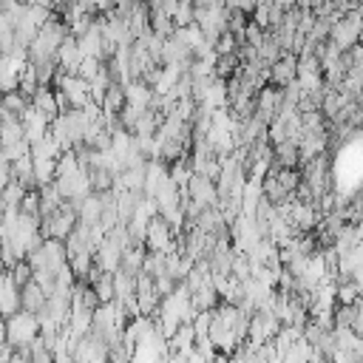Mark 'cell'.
<instances>
[{
    "mask_svg": "<svg viewBox=\"0 0 363 363\" xmlns=\"http://www.w3.org/2000/svg\"><path fill=\"white\" fill-rule=\"evenodd\" d=\"M6 340L17 352L28 349L34 340H40V318L31 312H23V309L14 312L11 318H6Z\"/></svg>",
    "mask_w": 363,
    "mask_h": 363,
    "instance_id": "6da1fadb",
    "label": "cell"
},
{
    "mask_svg": "<svg viewBox=\"0 0 363 363\" xmlns=\"http://www.w3.org/2000/svg\"><path fill=\"white\" fill-rule=\"evenodd\" d=\"M360 31H363V14L360 9L357 11H349V14H340L337 23L332 26L329 31V40L340 48V51H352L357 43H360Z\"/></svg>",
    "mask_w": 363,
    "mask_h": 363,
    "instance_id": "7a4b0ae2",
    "label": "cell"
},
{
    "mask_svg": "<svg viewBox=\"0 0 363 363\" xmlns=\"http://www.w3.org/2000/svg\"><path fill=\"white\" fill-rule=\"evenodd\" d=\"M145 250L147 252H162V255L179 252V247H176V230L162 216L150 218V224L145 230Z\"/></svg>",
    "mask_w": 363,
    "mask_h": 363,
    "instance_id": "3957f363",
    "label": "cell"
},
{
    "mask_svg": "<svg viewBox=\"0 0 363 363\" xmlns=\"http://www.w3.org/2000/svg\"><path fill=\"white\" fill-rule=\"evenodd\" d=\"M227 20H230V9L227 6H213V9H196V26L201 28L204 40L210 45L218 43L221 34H227Z\"/></svg>",
    "mask_w": 363,
    "mask_h": 363,
    "instance_id": "277c9868",
    "label": "cell"
},
{
    "mask_svg": "<svg viewBox=\"0 0 363 363\" xmlns=\"http://www.w3.org/2000/svg\"><path fill=\"white\" fill-rule=\"evenodd\" d=\"M281 105H284V88H275V85H264L255 91V119L261 125H272L281 113Z\"/></svg>",
    "mask_w": 363,
    "mask_h": 363,
    "instance_id": "5b68a950",
    "label": "cell"
},
{
    "mask_svg": "<svg viewBox=\"0 0 363 363\" xmlns=\"http://www.w3.org/2000/svg\"><path fill=\"white\" fill-rule=\"evenodd\" d=\"M184 199L193 201L199 210H207V207H218V184L207 176H199L193 173L190 182H187V190H184Z\"/></svg>",
    "mask_w": 363,
    "mask_h": 363,
    "instance_id": "8992f818",
    "label": "cell"
},
{
    "mask_svg": "<svg viewBox=\"0 0 363 363\" xmlns=\"http://www.w3.org/2000/svg\"><path fill=\"white\" fill-rule=\"evenodd\" d=\"M14 312H20V286L9 269H0V315L11 318Z\"/></svg>",
    "mask_w": 363,
    "mask_h": 363,
    "instance_id": "52a82bcc",
    "label": "cell"
},
{
    "mask_svg": "<svg viewBox=\"0 0 363 363\" xmlns=\"http://www.w3.org/2000/svg\"><path fill=\"white\" fill-rule=\"evenodd\" d=\"M295 77H298L295 54H281V60L272 62V68H269V85H275V88H286L289 82H295Z\"/></svg>",
    "mask_w": 363,
    "mask_h": 363,
    "instance_id": "ba28073f",
    "label": "cell"
},
{
    "mask_svg": "<svg viewBox=\"0 0 363 363\" xmlns=\"http://www.w3.org/2000/svg\"><path fill=\"white\" fill-rule=\"evenodd\" d=\"M82 60H85V57H82V51H79L77 37H74V34H68V37H65V43L60 45V54H57V68H60L62 74H77Z\"/></svg>",
    "mask_w": 363,
    "mask_h": 363,
    "instance_id": "9c48e42d",
    "label": "cell"
},
{
    "mask_svg": "<svg viewBox=\"0 0 363 363\" xmlns=\"http://www.w3.org/2000/svg\"><path fill=\"white\" fill-rule=\"evenodd\" d=\"M45 303H48V292L37 284V281H28L23 289H20V309L23 312H31V315H43V309H45Z\"/></svg>",
    "mask_w": 363,
    "mask_h": 363,
    "instance_id": "30bf717a",
    "label": "cell"
},
{
    "mask_svg": "<svg viewBox=\"0 0 363 363\" xmlns=\"http://www.w3.org/2000/svg\"><path fill=\"white\" fill-rule=\"evenodd\" d=\"M31 108L34 111H40L48 122H54L57 116H60V102H57V91L51 88V85H40L37 88V94L31 96Z\"/></svg>",
    "mask_w": 363,
    "mask_h": 363,
    "instance_id": "8fae6325",
    "label": "cell"
},
{
    "mask_svg": "<svg viewBox=\"0 0 363 363\" xmlns=\"http://www.w3.org/2000/svg\"><path fill=\"white\" fill-rule=\"evenodd\" d=\"M125 99H128L130 108H136V111H147L150 102H153V88L145 85L142 79H130V82H125Z\"/></svg>",
    "mask_w": 363,
    "mask_h": 363,
    "instance_id": "7c38bea8",
    "label": "cell"
},
{
    "mask_svg": "<svg viewBox=\"0 0 363 363\" xmlns=\"http://www.w3.org/2000/svg\"><path fill=\"white\" fill-rule=\"evenodd\" d=\"M23 128H26V139L34 145V142H40L43 136H48V130H51V122L40 113V111H34L31 105H28V111L23 113Z\"/></svg>",
    "mask_w": 363,
    "mask_h": 363,
    "instance_id": "4fadbf2b",
    "label": "cell"
},
{
    "mask_svg": "<svg viewBox=\"0 0 363 363\" xmlns=\"http://www.w3.org/2000/svg\"><path fill=\"white\" fill-rule=\"evenodd\" d=\"M77 216H79V224H88V227L99 224L102 221V196L99 193L85 196L79 201V207H77Z\"/></svg>",
    "mask_w": 363,
    "mask_h": 363,
    "instance_id": "5bb4252c",
    "label": "cell"
},
{
    "mask_svg": "<svg viewBox=\"0 0 363 363\" xmlns=\"http://www.w3.org/2000/svg\"><path fill=\"white\" fill-rule=\"evenodd\" d=\"M11 182L23 184L26 190H37V187H40V184H37V176H34V164H31V156L11 162Z\"/></svg>",
    "mask_w": 363,
    "mask_h": 363,
    "instance_id": "9a60e30c",
    "label": "cell"
},
{
    "mask_svg": "<svg viewBox=\"0 0 363 363\" xmlns=\"http://www.w3.org/2000/svg\"><path fill=\"white\" fill-rule=\"evenodd\" d=\"M272 156H275V164L278 167H301V153H298V145L295 142H281V145H272Z\"/></svg>",
    "mask_w": 363,
    "mask_h": 363,
    "instance_id": "2e32d148",
    "label": "cell"
},
{
    "mask_svg": "<svg viewBox=\"0 0 363 363\" xmlns=\"http://www.w3.org/2000/svg\"><path fill=\"white\" fill-rule=\"evenodd\" d=\"M26 139V128H23V119H0V147L6 145H14V142H23Z\"/></svg>",
    "mask_w": 363,
    "mask_h": 363,
    "instance_id": "e0dca14e",
    "label": "cell"
},
{
    "mask_svg": "<svg viewBox=\"0 0 363 363\" xmlns=\"http://www.w3.org/2000/svg\"><path fill=\"white\" fill-rule=\"evenodd\" d=\"M26 187L23 184H17V182H9L6 187H3V193H0V204H3V210H9V207H20L23 204V199H26Z\"/></svg>",
    "mask_w": 363,
    "mask_h": 363,
    "instance_id": "ac0fdd59",
    "label": "cell"
},
{
    "mask_svg": "<svg viewBox=\"0 0 363 363\" xmlns=\"http://www.w3.org/2000/svg\"><path fill=\"white\" fill-rule=\"evenodd\" d=\"M264 40H267V31H264L261 26H255V23L250 20V26H247V31H244V43H247V45H252V48L258 51Z\"/></svg>",
    "mask_w": 363,
    "mask_h": 363,
    "instance_id": "d6986e66",
    "label": "cell"
},
{
    "mask_svg": "<svg viewBox=\"0 0 363 363\" xmlns=\"http://www.w3.org/2000/svg\"><path fill=\"white\" fill-rule=\"evenodd\" d=\"M11 272V278H14V284L23 289L28 281H34V272H31V267H28V261H20L14 269H9Z\"/></svg>",
    "mask_w": 363,
    "mask_h": 363,
    "instance_id": "ffe728a7",
    "label": "cell"
},
{
    "mask_svg": "<svg viewBox=\"0 0 363 363\" xmlns=\"http://www.w3.org/2000/svg\"><path fill=\"white\" fill-rule=\"evenodd\" d=\"M20 210L28 213V216H37V218H40V190H28L26 199H23V204H20Z\"/></svg>",
    "mask_w": 363,
    "mask_h": 363,
    "instance_id": "44dd1931",
    "label": "cell"
},
{
    "mask_svg": "<svg viewBox=\"0 0 363 363\" xmlns=\"http://www.w3.org/2000/svg\"><path fill=\"white\" fill-rule=\"evenodd\" d=\"M250 20H252L255 26H261L264 31H269V6H264V3H258V6L252 9V14H250Z\"/></svg>",
    "mask_w": 363,
    "mask_h": 363,
    "instance_id": "7402d4cb",
    "label": "cell"
},
{
    "mask_svg": "<svg viewBox=\"0 0 363 363\" xmlns=\"http://www.w3.org/2000/svg\"><path fill=\"white\" fill-rule=\"evenodd\" d=\"M224 6L230 11H244V14H252V9L258 6L255 0H224Z\"/></svg>",
    "mask_w": 363,
    "mask_h": 363,
    "instance_id": "603a6c76",
    "label": "cell"
},
{
    "mask_svg": "<svg viewBox=\"0 0 363 363\" xmlns=\"http://www.w3.org/2000/svg\"><path fill=\"white\" fill-rule=\"evenodd\" d=\"M0 269H3V238H0Z\"/></svg>",
    "mask_w": 363,
    "mask_h": 363,
    "instance_id": "cb8c5ba5",
    "label": "cell"
}]
</instances>
